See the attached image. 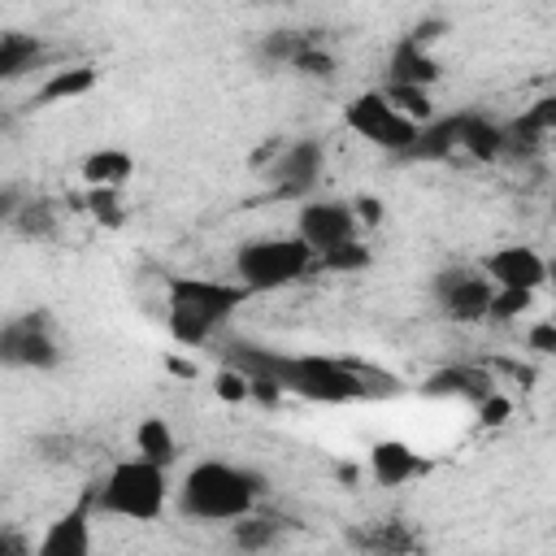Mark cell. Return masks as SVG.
<instances>
[{"label":"cell","mask_w":556,"mask_h":556,"mask_svg":"<svg viewBox=\"0 0 556 556\" xmlns=\"http://www.w3.org/2000/svg\"><path fill=\"white\" fill-rule=\"evenodd\" d=\"M261 500H265V478L248 465H230V460H217V456L195 460L182 473L178 495H174L178 513L191 517V521H204V526L208 521L226 526V521L261 508Z\"/></svg>","instance_id":"obj_2"},{"label":"cell","mask_w":556,"mask_h":556,"mask_svg":"<svg viewBox=\"0 0 556 556\" xmlns=\"http://www.w3.org/2000/svg\"><path fill=\"white\" fill-rule=\"evenodd\" d=\"M130 443H135V456L156 460V465H165V469L178 460V434H174V426H169L165 417H143V421L135 426Z\"/></svg>","instance_id":"obj_21"},{"label":"cell","mask_w":556,"mask_h":556,"mask_svg":"<svg viewBox=\"0 0 556 556\" xmlns=\"http://www.w3.org/2000/svg\"><path fill=\"white\" fill-rule=\"evenodd\" d=\"M87 495H91V513L122 521H156L169 508V469L130 452L113 460L109 473Z\"/></svg>","instance_id":"obj_4"},{"label":"cell","mask_w":556,"mask_h":556,"mask_svg":"<svg viewBox=\"0 0 556 556\" xmlns=\"http://www.w3.org/2000/svg\"><path fill=\"white\" fill-rule=\"evenodd\" d=\"M317 274V256L300 235H265L235 248V282H243L252 295L282 291Z\"/></svg>","instance_id":"obj_5"},{"label":"cell","mask_w":556,"mask_h":556,"mask_svg":"<svg viewBox=\"0 0 556 556\" xmlns=\"http://www.w3.org/2000/svg\"><path fill=\"white\" fill-rule=\"evenodd\" d=\"M83 208L96 226L104 230H122L126 226V204H122V187H87L83 191Z\"/></svg>","instance_id":"obj_27"},{"label":"cell","mask_w":556,"mask_h":556,"mask_svg":"<svg viewBox=\"0 0 556 556\" xmlns=\"http://www.w3.org/2000/svg\"><path fill=\"white\" fill-rule=\"evenodd\" d=\"M456 152L465 161L491 165L504 156V122L478 113V109H460V126H456Z\"/></svg>","instance_id":"obj_16"},{"label":"cell","mask_w":556,"mask_h":556,"mask_svg":"<svg viewBox=\"0 0 556 556\" xmlns=\"http://www.w3.org/2000/svg\"><path fill=\"white\" fill-rule=\"evenodd\" d=\"M452 26H447V17H426V22H417L408 35L417 39V43H426V48H434V39H443Z\"/></svg>","instance_id":"obj_35"},{"label":"cell","mask_w":556,"mask_h":556,"mask_svg":"<svg viewBox=\"0 0 556 556\" xmlns=\"http://www.w3.org/2000/svg\"><path fill=\"white\" fill-rule=\"evenodd\" d=\"M56 365H61V339H56L52 317L43 308H30V313L0 321V369L48 374Z\"/></svg>","instance_id":"obj_6"},{"label":"cell","mask_w":556,"mask_h":556,"mask_svg":"<svg viewBox=\"0 0 556 556\" xmlns=\"http://www.w3.org/2000/svg\"><path fill=\"white\" fill-rule=\"evenodd\" d=\"M9 230L17 235V239H52L56 235V204L52 200H43V195H22V204L13 208V222H9Z\"/></svg>","instance_id":"obj_22"},{"label":"cell","mask_w":556,"mask_h":556,"mask_svg":"<svg viewBox=\"0 0 556 556\" xmlns=\"http://www.w3.org/2000/svg\"><path fill=\"white\" fill-rule=\"evenodd\" d=\"M22 204V191L17 187H9V182H0V230H9V222H13V208Z\"/></svg>","instance_id":"obj_36"},{"label":"cell","mask_w":556,"mask_h":556,"mask_svg":"<svg viewBox=\"0 0 556 556\" xmlns=\"http://www.w3.org/2000/svg\"><path fill=\"white\" fill-rule=\"evenodd\" d=\"M343 126H348L352 135H361L365 143L391 152V156H408V148H413V139H417V122L404 117V113L382 96V87L352 96L348 109H343Z\"/></svg>","instance_id":"obj_7"},{"label":"cell","mask_w":556,"mask_h":556,"mask_svg":"<svg viewBox=\"0 0 556 556\" xmlns=\"http://www.w3.org/2000/svg\"><path fill=\"white\" fill-rule=\"evenodd\" d=\"M421 391H426V395H456V400L478 404L486 391H495V382H491V374L478 369V365H447V369H434Z\"/></svg>","instance_id":"obj_19"},{"label":"cell","mask_w":556,"mask_h":556,"mask_svg":"<svg viewBox=\"0 0 556 556\" xmlns=\"http://www.w3.org/2000/svg\"><path fill=\"white\" fill-rule=\"evenodd\" d=\"M443 78V65L434 56V48L417 43L413 35L395 39L391 56H387V83H404V87H434Z\"/></svg>","instance_id":"obj_15"},{"label":"cell","mask_w":556,"mask_h":556,"mask_svg":"<svg viewBox=\"0 0 556 556\" xmlns=\"http://www.w3.org/2000/svg\"><path fill=\"white\" fill-rule=\"evenodd\" d=\"M526 348H530L534 356H552V352H556V321H552V317L530 321V326H526Z\"/></svg>","instance_id":"obj_32"},{"label":"cell","mask_w":556,"mask_h":556,"mask_svg":"<svg viewBox=\"0 0 556 556\" xmlns=\"http://www.w3.org/2000/svg\"><path fill=\"white\" fill-rule=\"evenodd\" d=\"M9 126H13V117H9V113H4V109H0V135H4V130H9Z\"/></svg>","instance_id":"obj_39"},{"label":"cell","mask_w":556,"mask_h":556,"mask_svg":"<svg viewBox=\"0 0 556 556\" xmlns=\"http://www.w3.org/2000/svg\"><path fill=\"white\" fill-rule=\"evenodd\" d=\"M226 526H230V543L243 547V552H265L282 534V517H269V513H256V508L235 517V521H226Z\"/></svg>","instance_id":"obj_23"},{"label":"cell","mask_w":556,"mask_h":556,"mask_svg":"<svg viewBox=\"0 0 556 556\" xmlns=\"http://www.w3.org/2000/svg\"><path fill=\"white\" fill-rule=\"evenodd\" d=\"M22 552H30V543L13 530H0V556H22Z\"/></svg>","instance_id":"obj_37"},{"label":"cell","mask_w":556,"mask_h":556,"mask_svg":"<svg viewBox=\"0 0 556 556\" xmlns=\"http://www.w3.org/2000/svg\"><path fill=\"white\" fill-rule=\"evenodd\" d=\"M473 408H478V421H482V426H504V421L513 417V400L500 395V391H486Z\"/></svg>","instance_id":"obj_33"},{"label":"cell","mask_w":556,"mask_h":556,"mask_svg":"<svg viewBox=\"0 0 556 556\" xmlns=\"http://www.w3.org/2000/svg\"><path fill=\"white\" fill-rule=\"evenodd\" d=\"M534 291H517V287H495L491 304H486V321H517L521 313H530Z\"/></svg>","instance_id":"obj_30"},{"label":"cell","mask_w":556,"mask_h":556,"mask_svg":"<svg viewBox=\"0 0 556 556\" xmlns=\"http://www.w3.org/2000/svg\"><path fill=\"white\" fill-rule=\"evenodd\" d=\"M295 235L317 252L343 243V239H356L361 226H356V213H352V200H330V195H304L300 208H295Z\"/></svg>","instance_id":"obj_10"},{"label":"cell","mask_w":556,"mask_h":556,"mask_svg":"<svg viewBox=\"0 0 556 556\" xmlns=\"http://www.w3.org/2000/svg\"><path fill=\"white\" fill-rule=\"evenodd\" d=\"M426 469H430L426 456L417 447H408L404 439H378L369 447V478L378 486H404V482L421 478Z\"/></svg>","instance_id":"obj_14"},{"label":"cell","mask_w":556,"mask_h":556,"mask_svg":"<svg viewBox=\"0 0 556 556\" xmlns=\"http://www.w3.org/2000/svg\"><path fill=\"white\" fill-rule=\"evenodd\" d=\"M269 152H274V161L265 165V178L274 182V191L291 195V200L313 195V187L326 169V143L321 139H291V143H274Z\"/></svg>","instance_id":"obj_9"},{"label":"cell","mask_w":556,"mask_h":556,"mask_svg":"<svg viewBox=\"0 0 556 556\" xmlns=\"http://www.w3.org/2000/svg\"><path fill=\"white\" fill-rule=\"evenodd\" d=\"M30 552L35 556H87L91 552V495H83L70 513H61Z\"/></svg>","instance_id":"obj_13"},{"label":"cell","mask_w":556,"mask_h":556,"mask_svg":"<svg viewBox=\"0 0 556 556\" xmlns=\"http://www.w3.org/2000/svg\"><path fill=\"white\" fill-rule=\"evenodd\" d=\"M252 300V291L235 278H169L165 287V326L174 334V343L182 348H200L213 343L226 321Z\"/></svg>","instance_id":"obj_3"},{"label":"cell","mask_w":556,"mask_h":556,"mask_svg":"<svg viewBox=\"0 0 556 556\" xmlns=\"http://www.w3.org/2000/svg\"><path fill=\"white\" fill-rule=\"evenodd\" d=\"M382 96L404 113V117H413L417 126H426L439 109H434V100H430V87H404V83H382Z\"/></svg>","instance_id":"obj_28"},{"label":"cell","mask_w":556,"mask_h":556,"mask_svg":"<svg viewBox=\"0 0 556 556\" xmlns=\"http://www.w3.org/2000/svg\"><path fill=\"white\" fill-rule=\"evenodd\" d=\"M48 56L43 39L39 35H26V30H0V83H13L30 70H39Z\"/></svg>","instance_id":"obj_20"},{"label":"cell","mask_w":556,"mask_h":556,"mask_svg":"<svg viewBox=\"0 0 556 556\" xmlns=\"http://www.w3.org/2000/svg\"><path fill=\"white\" fill-rule=\"evenodd\" d=\"M165 369H169V374H182V378H191V374H195V369H191L187 361H178V356H165Z\"/></svg>","instance_id":"obj_38"},{"label":"cell","mask_w":556,"mask_h":556,"mask_svg":"<svg viewBox=\"0 0 556 556\" xmlns=\"http://www.w3.org/2000/svg\"><path fill=\"white\" fill-rule=\"evenodd\" d=\"M369 265H374V252H369V243L361 235L356 239H343V243H334L326 252H317V274H361Z\"/></svg>","instance_id":"obj_25"},{"label":"cell","mask_w":556,"mask_h":556,"mask_svg":"<svg viewBox=\"0 0 556 556\" xmlns=\"http://www.w3.org/2000/svg\"><path fill=\"white\" fill-rule=\"evenodd\" d=\"M213 395H217L222 404H248V400H252V382H248L243 369H235V365L222 361V369L213 374Z\"/></svg>","instance_id":"obj_31"},{"label":"cell","mask_w":556,"mask_h":556,"mask_svg":"<svg viewBox=\"0 0 556 556\" xmlns=\"http://www.w3.org/2000/svg\"><path fill=\"white\" fill-rule=\"evenodd\" d=\"M491 278L478 265H443L430 278V295L439 304L443 317L460 321V326H478L486 321V304H491Z\"/></svg>","instance_id":"obj_8"},{"label":"cell","mask_w":556,"mask_h":556,"mask_svg":"<svg viewBox=\"0 0 556 556\" xmlns=\"http://www.w3.org/2000/svg\"><path fill=\"white\" fill-rule=\"evenodd\" d=\"M226 365L243 369L248 382H274L282 395H300L313 404H356L400 391V378L387 369L317 352H278L265 343H230Z\"/></svg>","instance_id":"obj_1"},{"label":"cell","mask_w":556,"mask_h":556,"mask_svg":"<svg viewBox=\"0 0 556 556\" xmlns=\"http://www.w3.org/2000/svg\"><path fill=\"white\" fill-rule=\"evenodd\" d=\"M291 74H300V78H321V83H330L334 78V70H339V61H334V52L308 30V39L300 43V52L291 56V65H287Z\"/></svg>","instance_id":"obj_26"},{"label":"cell","mask_w":556,"mask_h":556,"mask_svg":"<svg viewBox=\"0 0 556 556\" xmlns=\"http://www.w3.org/2000/svg\"><path fill=\"white\" fill-rule=\"evenodd\" d=\"M552 135H556V96H539L530 109H521V117L504 122V156L543 152Z\"/></svg>","instance_id":"obj_12"},{"label":"cell","mask_w":556,"mask_h":556,"mask_svg":"<svg viewBox=\"0 0 556 556\" xmlns=\"http://www.w3.org/2000/svg\"><path fill=\"white\" fill-rule=\"evenodd\" d=\"M348 539L365 552H417L421 547V539H417V530H408V521H374L369 530H352Z\"/></svg>","instance_id":"obj_24"},{"label":"cell","mask_w":556,"mask_h":556,"mask_svg":"<svg viewBox=\"0 0 556 556\" xmlns=\"http://www.w3.org/2000/svg\"><path fill=\"white\" fill-rule=\"evenodd\" d=\"M352 213H356V226H361V230H374V226L382 222V200L356 195V200H352Z\"/></svg>","instance_id":"obj_34"},{"label":"cell","mask_w":556,"mask_h":556,"mask_svg":"<svg viewBox=\"0 0 556 556\" xmlns=\"http://www.w3.org/2000/svg\"><path fill=\"white\" fill-rule=\"evenodd\" d=\"M78 178H83V187H126L135 178V152L113 148V143L91 148L78 161Z\"/></svg>","instance_id":"obj_18"},{"label":"cell","mask_w":556,"mask_h":556,"mask_svg":"<svg viewBox=\"0 0 556 556\" xmlns=\"http://www.w3.org/2000/svg\"><path fill=\"white\" fill-rule=\"evenodd\" d=\"M100 83V70L91 61H74V65H61L52 70L39 87H35V104H70V100H83L91 96Z\"/></svg>","instance_id":"obj_17"},{"label":"cell","mask_w":556,"mask_h":556,"mask_svg":"<svg viewBox=\"0 0 556 556\" xmlns=\"http://www.w3.org/2000/svg\"><path fill=\"white\" fill-rule=\"evenodd\" d=\"M304 39H308V30H269V35H261L256 56H261V65H282L287 70Z\"/></svg>","instance_id":"obj_29"},{"label":"cell","mask_w":556,"mask_h":556,"mask_svg":"<svg viewBox=\"0 0 556 556\" xmlns=\"http://www.w3.org/2000/svg\"><path fill=\"white\" fill-rule=\"evenodd\" d=\"M478 269L491 278V287H517V291H534V295L547 282V261L530 243H504V248L486 252Z\"/></svg>","instance_id":"obj_11"}]
</instances>
